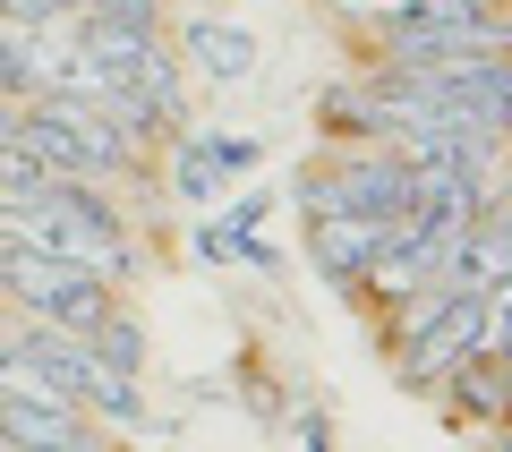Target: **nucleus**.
I'll list each match as a JSON object with an SVG mask.
<instances>
[{
	"label": "nucleus",
	"mask_w": 512,
	"mask_h": 452,
	"mask_svg": "<svg viewBox=\"0 0 512 452\" xmlns=\"http://www.w3.org/2000/svg\"><path fill=\"white\" fill-rule=\"evenodd\" d=\"M86 350L111 367V376H137L146 384V359H154V333H146V308H137V290H120L103 316H94V333H86Z\"/></svg>",
	"instance_id": "obj_7"
},
{
	"label": "nucleus",
	"mask_w": 512,
	"mask_h": 452,
	"mask_svg": "<svg viewBox=\"0 0 512 452\" xmlns=\"http://www.w3.org/2000/svg\"><path fill=\"white\" fill-rule=\"evenodd\" d=\"M18 145L52 171V180H86V188H111V197L154 180L146 154H137L94 103H77V94H43V103H26L18 111Z\"/></svg>",
	"instance_id": "obj_1"
},
{
	"label": "nucleus",
	"mask_w": 512,
	"mask_h": 452,
	"mask_svg": "<svg viewBox=\"0 0 512 452\" xmlns=\"http://www.w3.org/2000/svg\"><path fill=\"white\" fill-rule=\"evenodd\" d=\"M256 163H265V145H256V137H180V145H171V171H163V197L205 205L214 188L248 180Z\"/></svg>",
	"instance_id": "obj_5"
},
{
	"label": "nucleus",
	"mask_w": 512,
	"mask_h": 452,
	"mask_svg": "<svg viewBox=\"0 0 512 452\" xmlns=\"http://www.w3.org/2000/svg\"><path fill=\"white\" fill-rule=\"evenodd\" d=\"M0 137H18V111H9V103H0Z\"/></svg>",
	"instance_id": "obj_11"
},
{
	"label": "nucleus",
	"mask_w": 512,
	"mask_h": 452,
	"mask_svg": "<svg viewBox=\"0 0 512 452\" xmlns=\"http://www.w3.org/2000/svg\"><path fill=\"white\" fill-rule=\"evenodd\" d=\"M393 231H402V222H359V214H333V222H308V256H316V273H325L333 290H359L367 273L384 265Z\"/></svg>",
	"instance_id": "obj_6"
},
{
	"label": "nucleus",
	"mask_w": 512,
	"mask_h": 452,
	"mask_svg": "<svg viewBox=\"0 0 512 452\" xmlns=\"http://www.w3.org/2000/svg\"><path fill=\"white\" fill-rule=\"evenodd\" d=\"M299 444H308V452H333V427H325V410H299Z\"/></svg>",
	"instance_id": "obj_10"
},
{
	"label": "nucleus",
	"mask_w": 512,
	"mask_h": 452,
	"mask_svg": "<svg viewBox=\"0 0 512 452\" xmlns=\"http://www.w3.org/2000/svg\"><path fill=\"white\" fill-rule=\"evenodd\" d=\"M120 86H128V94H137V103H146V111H154V120H163V128H171V137H188V69H180V52H171V35H163V43H154V52H146V60H137V69H128V77H120Z\"/></svg>",
	"instance_id": "obj_8"
},
{
	"label": "nucleus",
	"mask_w": 512,
	"mask_h": 452,
	"mask_svg": "<svg viewBox=\"0 0 512 452\" xmlns=\"http://www.w3.org/2000/svg\"><path fill=\"white\" fill-rule=\"evenodd\" d=\"M111 299H120V282L69 265V256L0 248V316H26V325H43V333H77V342H86Z\"/></svg>",
	"instance_id": "obj_3"
},
{
	"label": "nucleus",
	"mask_w": 512,
	"mask_h": 452,
	"mask_svg": "<svg viewBox=\"0 0 512 452\" xmlns=\"http://www.w3.org/2000/svg\"><path fill=\"white\" fill-rule=\"evenodd\" d=\"M299 214L308 222H333V214L402 222L410 214V154L402 145H325L299 171Z\"/></svg>",
	"instance_id": "obj_2"
},
{
	"label": "nucleus",
	"mask_w": 512,
	"mask_h": 452,
	"mask_svg": "<svg viewBox=\"0 0 512 452\" xmlns=\"http://www.w3.org/2000/svg\"><path fill=\"white\" fill-rule=\"evenodd\" d=\"M256 26L222 18V9H197V18H180V69H197L205 86H248L256 77Z\"/></svg>",
	"instance_id": "obj_4"
},
{
	"label": "nucleus",
	"mask_w": 512,
	"mask_h": 452,
	"mask_svg": "<svg viewBox=\"0 0 512 452\" xmlns=\"http://www.w3.org/2000/svg\"><path fill=\"white\" fill-rule=\"evenodd\" d=\"M94 0H0V26H26V35H35V26H69V18H86Z\"/></svg>",
	"instance_id": "obj_9"
}]
</instances>
